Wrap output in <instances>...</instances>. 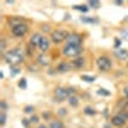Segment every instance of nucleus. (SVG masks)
I'll return each instance as SVG.
<instances>
[{"label": "nucleus", "mask_w": 128, "mask_h": 128, "mask_svg": "<svg viewBox=\"0 0 128 128\" xmlns=\"http://www.w3.org/2000/svg\"><path fill=\"white\" fill-rule=\"evenodd\" d=\"M81 80H83L84 82H90V83H92V82H95L96 77H95V76H87V74H82V76H81Z\"/></svg>", "instance_id": "nucleus-19"}, {"label": "nucleus", "mask_w": 128, "mask_h": 128, "mask_svg": "<svg viewBox=\"0 0 128 128\" xmlns=\"http://www.w3.org/2000/svg\"><path fill=\"white\" fill-rule=\"evenodd\" d=\"M120 34L123 35V38L128 41V31L127 30H123V31H120Z\"/></svg>", "instance_id": "nucleus-31"}, {"label": "nucleus", "mask_w": 128, "mask_h": 128, "mask_svg": "<svg viewBox=\"0 0 128 128\" xmlns=\"http://www.w3.org/2000/svg\"><path fill=\"white\" fill-rule=\"evenodd\" d=\"M49 48H50V41H49V38H48V37H42L40 45H38V49H40L42 52H46V51L49 50Z\"/></svg>", "instance_id": "nucleus-12"}, {"label": "nucleus", "mask_w": 128, "mask_h": 128, "mask_svg": "<svg viewBox=\"0 0 128 128\" xmlns=\"http://www.w3.org/2000/svg\"><path fill=\"white\" fill-rule=\"evenodd\" d=\"M70 68L72 69H81V68H83L84 67V64H86V60H84V58L82 56H78V58H76V59H73L70 63Z\"/></svg>", "instance_id": "nucleus-9"}, {"label": "nucleus", "mask_w": 128, "mask_h": 128, "mask_svg": "<svg viewBox=\"0 0 128 128\" xmlns=\"http://www.w3.org/2000/svg\"><path fill=\"white\" fill-rule=\"evenodd\" d=\"M127 120H128V113L123 110V112H120L119 114L114 115L110 122H112V124L115 126V127H122V126L126 124Z\"/></svg>", "instance_id": "nucleus-4"}, {"label": "nucleus", "mask_w": 128, "mask_h": 128, "mask_svg": "<svg viewBox=\"0 0 128 128\" xmlns=\"http://www.w3.org/2000/svg\"><path fill=\"white\" fill-rule=\"evenodd\" d=\"M0 110L6 113V110H8V104H6L5 100H2V101H0Z\"/></svg>", "instance_id": "nucleus-25"}, {"label": "nucleus", "mask_w": 128, "mask_h": 128, "mask_svg": "<svg viewBox=\"0 0 128 128\" xmlns=\"http://www.w3.org/2000/svg\"><path fill=\"white\" fill-rule=\"evenodd\" d=\"M18 86L22 88V90H26L27 88V80L26 78H20L19 82H18Z\"/></svg>", "instance_id": "nucleus-22"}, {"label": "nucleus", "mask_w": 128, "mask_h": 128, "mask_svg": "<svg viewBox=\"0 0 128 128\" xmlns=\"http://www.w3.org/2000/svg\"><path fill=\"white\" fill-rule=\"evenodd\" d=\"M81 22L83 23H99V19L96 17H82L81 18Z\"/></svg>", "instance_id": "nucleus-17"}, {"label": "nucleus", "mask_w": 128, "mask_h": 128, "mask_svg": "<svg viewBox=\"0 0 128 128\" xmlns=\"http://www.w3.org/2000/svg\"><path fill=\"white\" fill-rule=\"evenodd\" d=\"M5 40L4 38H0V50H2V51H4L5 50Z\"/></svg>", "instance_id": "nucleus-28"}, {"label": "nucleus", "mask_w": 128, "mask_h": 128, "mask_svg": "<svg viewBox=\"0 0 128 128\" xmlns=\"http://www.w3.org/2000/svg\"><path fill=\"white\" fill-rule=\"evenodd\" d=\"M58 114L59 115H62V116H64V115H67V109H59V112H58Z\"/></svg>", "instance_id": "nucleus-32"}, {"label": "nucleus", "mask_w": 128, "mask_h": 128, "mask_svg": "<svg viewBox=\"0 0 128 128\" xmlns=\"http://www.w3.org/2000/svg\"><path fill=\"white\" fill-rule=\"evenodd\" d=\"M37 122H38V116L37 115H34V116L30 118V123H37Z\"/></svg>", "instance_id": "nucleus-29"}, {"label": "nucleus", "mask_w": 128, "mask_h": 128, "mask_svg": "<svg viewBox=\"0 0 128 128\" xmlns=\"http://www.w3.org/2000/svg\"><path fill=\"white\" fill-rule=\"evenodd\" d=\"M83 113L86 114V115H95L96 114V110L94 108H91V106H86L84 110H83Z\"/></svg>", "instance_id": "nucleus-21"}, {"label": "nucleus", "mask_w": 128, "mask_h": 128, "mask_svg": "<svg viewBox=\"0 0 128 128\" xmlns=\"http://www.w3.org/2000/svg\"><path fill=\"white\" fill-rule=\"evenodd\" d=\"M69 69H72L70 68V64L69 63H60V64H58V67H56V70L59 72V73H66V72H68Z\"/></svg>", "instance_id": "nucleus-14"}, {"label": "nucleus", "mask_w": 128, "mask_h": 128, "mask_svg": "<svg viewBox=\"0 0 128 128\" xmlns=\"http://www.w3.org/2000/svg\"><path fill=\"white\" fill-rule=\"evenodd\" d=\"M68 102H69V105H70V106H73V108H76V106H78V104H80V101H78V98H77V96H70L69 100H68Z\"/></svg>", "instance_id": "nucleus-18"}, {"label": "nucleus", "mask_w": 128, "mask_h": 128, "mask_svg": "<svg viewBox=\"0 0 128 128\" xmlns=\"http://www.w3.org/2000/svg\"><path fill=\"white\" fill-rule=\"evenodd\" d=\"M6 122V113L5 112H2V114H0V126H4Z\"/></svg>", "instance_id": "nucleus-24"}, {"label": "nucleus", "mask_w": 128, "mask_h": 128, "mask_svg": "<svg viewBox=\"0 0 128 128\" xmlns=\"http://www.w3.org/2000/svg\"><path fill=\"white\" fill-rule=\"evenodd\" d=\"M69 34L67 31H64V30H55V31H52L51 32V41L52 42H55V44H60L62 41L68 38Z\"/></svg>", "instance_id": "nucleus-3"}, {"label": "nucleus", "mask_w": 128, "mask_h": 128, "mask_svg": "<svg viewBox=\"0 0 128 128\" xmlns=\"http://www.w3.org/2000/svg\"><path fill=\"white\" fill-rule=\"evenodd\" d=\"M27 32H28V26L26 23H22V24H19V26L12 28V34L16 37H23Z\"/></svg>", "instance_id": "nucleus-7"}, {"label": "nucleus", "mask_w": 128, "mask_h": 128, "mask_svg": "<svg viewBox=\"0 0 128 128\" xmlns=\"http://www.w3.org/2000/svg\"><path fill=\"white\" fill-rule=\"evenodd\" d=\"M34 110H35L34 106H26V108H24V113H26V114H31V113H34Z\"/></svg>", "instance_id": "nucleus-27"}, {"label": "nucleus", "mask_w": 128, "mask_h": 128, "mask_svg": "<svg viewBox=\"0 0 128 128\" xmlns=\"http://www.w3.org/2000/svg\"><path fill=\"white\" fill-rule=\"evenodd\" d=\"M37 63L40 64V66H42V67H45V66H49V63H50V59L46 56V55H44V54H40L38 56H37Z\"/></svg>", "instance_id": "nucleus-15"}, {"label": "nucleus", "mask_w": 128, "mask_h": 128, "mask_svg": "<svg viewBox=\"0 0 128 128\" xmlns=\"http://www.w3.org/2000/svg\"><path fill=\"white\" fill-rule=\"evenodd\" d=\"M88 6H91L92 9H99L100 6H101V3L100 2H88Z\"/></svg>", "instance_id": "nucleus-23"}, {"label": "nucleus", "mask_w": 128, "mask_h": 128, "mask_svg": "<svg viewBox=\"0 0 128 128\" xmlns=\"http://www.w3.org/2000/svg\"><path fill=\"white\" fill-rule=\"evenodd\" d=\"M83 51V48L82 46H78V45H66L63 48V55H66L68 58H74L81 54V52Z\"/></svg>", "instance_id": "nucleus-2"}, {"label": "nucleus", "mask_w": 128, "mask_h": 128, "mask_svg": "<svg viewBox=\"0 0 128 128\" xmlns=\"http://www.w3.org/2000/svg\"><path fill=\"white\" fill-rule=\"evenodd\" d=\"M38 128H48V127H46V126H44V124H40V126H38Z\"/></svg>", "instance_id": "nucleus-36"}, {"label": "nucleus", "mask_w": 128, "mask_h": 128, "mask_svg": "<svg viewBox=\"0 0 128 128\" xmlns=\"http://www.w3.org/2000/svg\"><path fill=\"white\" fill-rule=\"evenodd\" d=\"M19 72H20V69H19V68L13 67V68H12V76H16V74H18Z\"/></svg>", "instance_id": "nucleus-30"}, {"label": "nucleus", "mask_w": 128, "mask_h": 128, "mask_svg": "<svg viewBox=\"0 0 128 128\" xmlns=\"http://www.w3.org/2000/svg\"><path fill=\"white\" fill-rule=\"evenodd\" d=\"M42 37H44V36H42L40 32H36V34H34V35H32V37H31V40H30V45L37 46V48H38V45H40V42H41Z\"/></svg>", "instance_id": "nucleus-11"}, {"label": "nucleus", "mask_w": 128, "mask_h": 128, "mask_svg": "<svg viewBox=\"0 0 128 128\" xmlns=\"http://www.w3.org/2000/svg\"><path fill=\"white\" fill-rule=\"evenodd\" d=\"M49 128H64V124L59 119H52V120H50Z\"/></svg>", "instance_id": "nucleus-16"}, {"label": "nucleus", "mask_w": 128, "mask_h": 128, "mask_svg": "<svg viewBox=\"0 0 128 128\" xmlns=\"http://www.w3.org/2000/svg\"><path fill=\"white\" fill-rule=\"evenodd\" d=\"M115 4H116V5H122L123 3H122V2H115Z\"/></svg>", "instance_id": "nucleus-37"}, {"label": "nucleus", "mask_w": 128, "mask_h": 128, "mask_svg": "<svg viewBox=\"0 0 128 128\" xmlns=\"http://www.w3.org/2000/svg\"><path fill=\"white\" fill-rule=\"evenodd\" d=\"M22 120H23V126H24V127H27V126H28V123H30V120H28V119H22Z\"/></svg>", "instance_id": "nucleus-33"}, {"label": "nucleus", "mask_w": 128, "mask_h": 128, "mask_svg": "<svg viewBox=\"0 0 128 128\" xmlns=\"http://www.w3.org/2000/svg\"><path fill=\"white\" fill-rule=\"evenodd\" d=\"M96 64H98L99 69L102 72H108L112 69V60L108 56H99L96 60Z\"/></svg>", "instance_id": "nucleus-5"}, {"label": "nucleus", "mask_w": 128, "mask_h": 128, "mask_svg": "<svg viewBox=\"0 0 128 128\" xmlns=\"http://www.w3.org/2000/svg\"><path fill=\"white\" fill-rule=\"evenodd\" d=\"M82 41H83V38L80 34H70L67 38V44L68 45H78V46H81Z\"/></svg>", "instance_id": "nucleus-8"}, {"label": "nucleus", "mask_w": 128, "mask_h": 128, "mask_svg": "<svg viewBox=\"0 0 128 128\" xmlns=\"http://www.w3.org/2000/svg\"><path fill=\"white\" fill-rule=\"evenodd\" d=\"M8 22H9V24L12 26V28H13V27H17V26H19V24L24 23V19L18 18V17H13V18H9Z\"/></svg>", "instance_id": "nucleus-13"}, {"label": "nucleus", "mask_w": 128, "mask_h": 128, "mask_svg": "<svg viewBox=\"0 0 128 128\" xmlns=\"http://www.w3.org/2000/svg\"><path fill=\"white\" fill-rule=\"evenodd\" d=\"M54 98L56 101H64L66 99L69 98V91L68 88H64V87H56L54 90Z\"/></svg>", "instance_id": "nucleus-6"}, {"label": "nucleus", "mask_w": 128, "mask_h": 128, "mask_svg": "<svg viewBox=\"0 0 128 128\" xmlns=\"http://www.w3.org/2000/svg\"><path fill=\"white\" fill-rule=\"evenodd\" d=\"M98 94H99V95H102V96H109V95H110V92H109V91H106L105 88H100V90H98Z\"/></svg>", "instance_id": "nucleus-26"}, {"label": "nucleus", "mask_w": 128, "mask_h": 128, "mask_svg": "<svg viewBox=\"0 0 128 128\" xmlns=\"http://www.w3.org/2000/svg\"><path fill=\"white\" fill-rule=\"evenodd\" d=\"M4 59L8 64H10V67H16L18 64L23 63L24 60V55L23 51L20 50L19 48H14L13 50H9L4 54Z\"/></svg>", "instance_id": "nucleus-1"}, {"label": "nucleus", "mask_w": 128, "mask_h": 128, "mask_svg": "<svg viewBox=\"0 0 128 128\" xmlns=\"http://www.w3.org/2000/svg\"><path fill=\"white\" fill-rule=\"evenodd\" d=\"M124 95L128 98V86H126V87H124Z\"/></svg>", "instance_id": "nucleus-35"}, {"label": "nucleus", "mask_w": 128, "mask_h": 128, "mask_svg": "<svg viewBox=\"0 0 128 128\" xmlns=\"http://www.w3.org/2000/svg\"><path fill=\"white\" fill-rule=\"evenodd\" d=\"M42 30H44V31H46V32H48V31H50V30H49V26H48V24L42 26Z\"/></svg>", "instance_id": "nucleus-34"}, {"label": "nucleus", "mask_w": 128, "mask_h": 128, "mask_svg": "<svg viewBox=\"0 0 128 128\" xmlns=\"http://www.w3.org/2000/svg\"><path fill=\"white\" fill-rule=\"evenodd\" d=\"M114 55L120 60H124L128 58V51H127V49H123V48H116L114 50Z\"/></svg>", "instance_id": "nucleus-10"}, {"label": "nucleus", "mask_w": 128, "mask_h": 128, "mask_svg": "<svg viewBox=\"0 0 128 128\" xmlns=\"http://www.w3.org/2000/svg\"><path fill=\"white\" fill-rule=\"evenodd\" d=\"M73 9L80 10V12H82V13H86V12H88V9H90V8H88L87 5H74Z\"/></svg>", "instance_id": "nucleus-20"}, {"label": "nucleus", "mask_w": 128, "mask_h": 128, "mask_svg": "<svg viewBox=\"0 0 128 128\" xmlns=\"http://www.w3.org/2000/svg\"><path fill=\"white\" fill-rule=\"evenodd\" d=\"M127 128H128V127H127Z\"/></svg>", "instance_id": "nucleus-38"}]
</instances>
